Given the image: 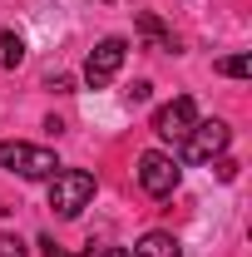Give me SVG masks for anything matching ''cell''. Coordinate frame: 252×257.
I'll return each mask as SVG.
<instances>
[{"label": "cell", "instance_id": "4fadbf2b", "mask_svg": "<svg viewBox=\"0 0 252 257\" xmlns=\"http://www.w3.org/2000/svg\"><path fill=\"white\" fill-rule=\"evenodd\" d=\"M149 94H154V84H149V79H134V84L124 89V99H129V104H144Z\"/></svg>", "mask_w": 252, "mask_h": 257}, {"label": "cell", "instance_id": "ba28073f", "mask_svg": "<svg viewBox=\"0 0 252 257\" xmlns=\"http://www.w3.org/2000/svg\"><path fill=\"white\" fill-rule=\"evenodd\" d=\"M129 257H183V247H178V237L173 232H144L139 237V247Z\"/></svg>", "mask_w": 252, "mask_h": 257}, {"label": "cell", "instance_id": "9c48e42d", "mask_svg": "<svg viewBox=\"0 0 252 257\" xmlns=\"http://www.w3.org/2000/svg\"><path fill=\"white\" fill-rule=\"evenodd\" d=\"M0 64H5V69H20V64H25V40H20V35L0 30Z\"/></svg>", "mask_w": 252, "mask_h": 257}, {"label": "cell", "instance_id": "5b68a950", "mask_svg": "<svg viewBox=\"0 0 252 257\" xmlns=\"http://www.w3.org/2000/svg\"><path fill=\"white\" fill-rule=\"evenodd\" d=\"M124 55H129V45L119 40V35L99 40L94 50H89V60H84V84H89V89H104V84L124 69Z\"/></svg>", "mask_w": 252, "mask_h": 257}, {"label": "cell", "instance_id": "7c38bea8", "mask_svg": "<svg viewBox=\"0 0 252 257\" xmlns=\"http://www.w3.org/2000/svg\"><path fill=\"white\" fill-rule=\"evenodd\" d=\"M0 257H25V242L15 232H0Z\"/></svg>", "mask_w": 252, "mask_h": 257}, {"label": "cell", "instance_id": "e0dca14e", "mask_svg": "<svg viewBox=\"0 0 252 257\" xmlns=\"http://www.w3.org/2000/svg\"><path fill=\"white\" fill-rule=\"evenodd\" d=\"M5 213H10V208H5V203H0V218H5Z\"/></svg>", "mask_w": 252, "mask_h": 257}, {"label": "cell", "instance_id": "3957f363", "mask_svg": "<svg viewBox=\"0 0 252 257\" xmlns=\"http://www.w3.org/2000/svg\"><path fill=\"white\" fill-rule=\"evenodd\" d=\"M178 178H183V168H178L173 154H158V149L139 154V188L149 193V198H168V193L178 188Z\"/></svg>", "mask_w": 252, "mask_h": 257}, {"label": "cell", "instance_id": "5bb4252c", "mask_svg": "<svg viewBox=\"0 0 252 257\" xmlns=\"http://www.w3.org/2000/svg\"><path fill=\"white\" fill-rule=\"evenodd\" d=\"M45 89H55V94H74V79H69V74H50Z\"/></svg>", "mask_w": 252, "mask_h": 257}, {"label": "cell", "instance_id": "2e32d148", "mask_svg": "<svg viewBox=\"0 0 252 257\" xmlns=\"http://www.w3.org/2000/svg\"><path fill=\"white\" fill-rule=\"evenodd\" d=\"M94 257H129V247H99Z\"/></svg>", "mask_w": 252, "mask_h": 257}, {"label": "cell", "instance_id": "8fae6325", "mask_svg": "<svg viewBox=\"0 0 252 257\" xmlns=\"http://www.w3.org/2000/svg\"><path fill=\"white\" fill-rule=\"evenodd\" d=\"M40 252H45V257H94V242H89V247H79V252H60V247H55V237H40Z\"/></svg>", "mask_w": 252, "mask_h": 257}, {"label": "cell", "instance_id": "52a82bcc", "mask_svg": "<svg viewBox=\"0 0 252 257\" xmlns=\"http://www.w3.org/2000/svg\"><path fill=\"white\" fill-rule=\"evenodd\" d=\"M134 30L144 35V45H149V50H163V55H178V35L168 30V25L158 20L154 10H139V15H134Z\"/></svg>", "mask_w": 252, "mask_h": 257}, {"label": "cell", "instance_id": "8992f818", "mask_svg": "<svg viewBox=\"0 0 252 257\" xmlns=\"http://www.w3.org/2000/svg\"><path fill=\"white\" fill-rule=\"evenodd\" d=\"M193 124H198V104H193L188 94L168 99V104L154 114V134L158 139H173V144H183V139L193 134Z\"/></svg>", "mask_w": 252, "mask_h": 257}, {"label": "cell", "instance_id": "30bf717a", "mask_svg": "<svg viewBox=\"0 0 252 257\" xmlns=\"http://www.w3.org/2000/svg\"><path fill=\"white\" fill-rule=\"evenodd\" d=\"M218 74H227V79H247L252 60H247V55H227V60H218Z\"/></svg>", "mask_w": 252, "mask_h": 257}, {"label": "cell", "instance_id": "6da1fadb", "mask_svg": "<svg viewBox=\"0 0 252 257\" xmlns=\"http://www.w3.org/2000/svg\"><path fill=\"white\" fill-rule=\"evenodd\" d=\"M89 198H94V173L89 168H60L50 178V208L60 218H79L89 208Z\"/></svg>", "mask_w": 252, "mask_h": 257}, {"label": "cell", "instance_id": "7a4b0ae2", "mask_svg": "<svg viewBox=\"0 0 252 257\" xmlns=\"http://www.w3.org/2000/svg\"><path fill=\"white\" fill-rule=\"evenodd\" d=\"M0 168H10V173H20V178H30V183H40V178H55L60 173V159L50 154V149H35V144H0Z\"/></svg>", "mask_w": 252, "mask_h": 257}, {"label": "cell", "instance_id": "9a60e30c", "mask_svg": "<svg viewBox=\"0 0 252 257\" xmlns=\"http://www.w3.org/2000/svg\"><path fill=\"white\" fill-rule=\"evenodd\" d=\"M218 178H237V163H232V159H218Z\"/></svg>", "mask_w": 252, "mask_h": 257}, {"label": "cell", "instance_id": "277c9868", "mask_svg": "<svg viewBox=\"0 0 252 257\" xmlns=\"http://www.w3.org/2000/svg\"><path fill=\"white\" fill-rule=\"evenodd\" d=\"M227 144H232V128L222 124V119H198V124H193V134L183 139V154H188V159H198V163H213V159H222V154H227Z\"/></svg>", "mask_w": 252, "mask_h": 257}]
</instances>
